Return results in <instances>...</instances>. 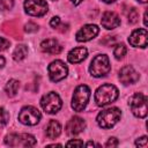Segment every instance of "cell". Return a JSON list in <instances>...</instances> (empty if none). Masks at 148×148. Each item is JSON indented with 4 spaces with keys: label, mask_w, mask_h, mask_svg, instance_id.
<instances>
[{
    "label": "cell",
    "mask_w": 148,
    "mask_h": 148,
    "mask_svg": "<svg viewBox=\"0 0 148 148\" xmlns=\"http://www.w3.org/2000/svg\"><path fill=\"white\" fill-rule=\"evenodd\" d=\"M40 105L43 108V110L46 112V113H50V114H54L57 113L60 109H61V105H62V102H61V98L59 97L58 94L51 91V92H47L46 95H44L40 99Z\"/></svg>",
    "instance_id": "cell-6"
},
{
    "label": "cell",
    "mask_w": 148,
    "mask_h": 148,
    "mask_svg": "<svg viewBox=\"0 0 148 148\" xmlns=\"http://www.w3.org/2000/svg\"><path fill=\"white\" fill-rule=\"evenodd\" d=\"M119 80L124 84H132L139 80V74L135 72V69L132 66L127 65L119 71Z\"/></svg>",
    "instance_id": "cell-13"
},
{
    "label": "cell",
    "mask_w": 148,
    "mask_h": 148,
    "mask_svg": "<svg viewBox=\"0 0 148 148\" xmlns=\"http://www.w3.org/2000/svg\"><path fill=\"white\" fill-rule=\"evenodd\" d=\"M130 108L132 110V113L138 118H145L147 116V96L136 92L130 98Z\"/></svg>",
    "instance_id": "cell-5"
},
{
    "label": "cell",
    "mask_w": 148,
    "mask_h": 148,
    "mask_svg": "<svg viewBox=\"0 0 148 148\" xmlns=\"http://www.w3.org/2000/svg\"><path fill=\"white\" fill-rule=\"evenodd\" d=\"M9 121V113L3 108H0V127L5 126Z\"/></svg>",
    "instance_id": "cell-22"
},
{
    "label": "cell",
    "mask_w": 148,
    "mask_h": 148,
    "mask_svg": "<svg viewBox=\"0 0 148 148\" xmlns=\"http://www.w3.org/2000/svg\"><path fill=\"white\" fill-rule=\"evenodd\" d=\"M24 30H25L27 32H35V31L38 30V25H37L36 23H34V22H29V23L25 24Z\"/></svg>",
    "instance_id": "cell-25"
},
{
    "label": "cell",
    "mask_w": 148,
    "mask_h": 148,
    "mask_svg": "<svg viewBox=\"0 0 148 148\" xmlns=\"http://www.w3.org/2000/svg\"><path fill=\"white\" fill-rule=\"evenodd\" d=\"M18 87H20L18 81H17V80H14V79H10V80L7 82V84H6V87H5V90H6V92H7V95H8L9 97H13V96L16 95V92H17V90H18Z\"/></svg>",
    "instance_id": "cell-19"
},
{
    "label": "cell",
    "mask_w": 148,
    "mask_h": 148,
    "mask_svg": "<svg viewBox=\"0 0 148 148\" xmlns=\"http://www.w3.org/2000/svg\"><path fill=\"white\" fill-rule=\"evenodd\" d=\"M103 2H105V3H111V2H114L116 0H102Z\"/></svg>",
    "instance_id": "cell-34"
},
{
    "label": "cell",
    "mask_w": 148,
    "mask_h": 148,
    "mask_svg": "<svg viewBox=\"0 0 148 148\" xmlns=\"http://www.w3.org/2000/svg\"><path fill=\"white\" fill-rule=\"evenodd\" d=\"M24 9L31 16H43L47 13V3L45 0H25Z\"/></svg>",
    "instance_id": "cell-10"
},
{
    "label": "cell",
    "mask_w": 148,
    "mask_h": 148,
    "mask_svg": "<svg viewBox=\"0 0 148 148\" xmlns=\"http://www.w3.org/2000/svg\"><path fill=\"white\" fill-rule=\"evenodd\" d=\"M128 42L132 46L142 47L147 46V30L146 29H136L128 37Z\"/></svg>",
    "instance_id": "cell-12"
},
{
    "label": "cell",
    "mask_w": 148,
    "mask_h": 148,
    "mask_svg": "<svg viewBox=\"0 0 148 148\" xmlns=\"http://www.w3.org/2000/svg\"><path fill=\"white\" fill-rule=\"evenodd\" d=\"M89 96H90V89L88 86L81 84L76 87L72 97V108L77 112L82 111L88 104Z\"/></svg>",
    "instance_id": "cell-4"
},
{
    "label": "cell",
    "mask_w": 148,
    "mask_h": 148,
    "mask_svg": "<svg viewBox=\"0 0 148 148\" xmlns=\"http://www.w3.org/2000/svg\"><path fill=\"white\" fill-rule=\"evenodd\" d=\"M27 53H28V47L25 45L21 44V45H17L15 47V50L13 52V58L16 61H21V60H23L25 58Z\"/></svg>",
    "instance_id": "cell-20"
},
{
    "label": "cell",
    "mask_w": 148,
    "mask_h": 148,
    "mask_svg": "<svg viewBox=\"0 0 148 148\" xmlns=\"http://www.w3.org/2000/svg\"><path fill=\"white\" fill-rule=\"evenodd\" d=\"M111 69V65L109 61L108 56L105 54H99L96 56L90 64L89 67V72L92 76L95 77H101V76H105Z\"/></svg>",
    "instance_id": "cell-3"
},
{
    "label": "cell",
    "mask_w": 148,
    "mask_h": 148,
    "mask_svg": "<svg viewBox=\"0 0 148 148\" xmlns=\"http://www.w3.org/2000/svg\"><path fill=\"white\" fill-rule=\"evenodd\" d=\"M66 146H79V147H81V146H83V142L81 141V140H71V141H68L67 143H66Z\"/></svg>",
    "instance_id": "cell-30"
},
{
    "label": "cell",
    "mask_w": 148,
    "mask_h": 148,
    "mask_svg": "<svg viewBox=\"0 0 148 148\" xmlns=\"http://www.w3.org/2000/svg\"><path fill=\"white\" fill-rule=\"evenodd\" d=\"M61 133V126L57 120H50L46 126V136L49 139H56Z\"/></svg>",
    "instance_id": "cell-18"
},
{
    "label": "cell",
    "mask_w": 148,
    "mask_h": 148,
    "mask_svg": "<svg viewBox=\"0 0 148 148\" xmlns=\"http://www.w3.org/2000/svg\"><path fill=\"white\" fill-rule=\"evenodd\" d=\"M139 2H141V3H146L147 2V0H138Z\"/></svg>",
    "instance_id": "cell-35"
},
{
    "label": "cell",
    "mask_w": 148,
    "mask_h": 148,
    "mask_svg": "<svg viewBox=\"0 0 148 148\" xmlns=\"http://www.w3.org/2000/svg\"><path fill=\"white\" fill-rule=\"evenodd\" d=\"M53 1H56V0H53Z\"/></svg>",
    "instance_id": "cell-36"
},
{
    "label": "cell",
    "mask_w": 148,
    "mask_h": 148,
    "mask_svg": "<svg viewBox=\"0 0 148 148\" xmlns=\"http://www.w3.org/2000/svg\"><path fill=\"white\" fill-rule=\"evenodd\" d=\"M86 127V121L80 117H73L66 124V133L68 135H76Z\"/></svg>",
    "instance_id": "cell-14"
},
{
    "label": "cell",
    "mask_w": 148,
    "mask_h": 148,
    "mask_svg": "<svg viewBox=\"0 0 148 148\" xmlns=\"http://www.w3.org/2000/svg\"><path fill=\"white\" fill-rule=\"evenodd\" d=\"M101 23L105 29L111 30L120 25V18L114 12H105L102 16Z\"/></svg>",
    "instance_id": "cell-15"
},
{
    "label": "cell",
    "mask_w": 148,
    "mask_h": 148,
    "mask_svg": "<svg viewBox=\"0 0 148 148\" xmlns=\"http://www.w3.org/2000/svg\"><path fill=\"white\" fill-rule=\"evenodd\" d=\"M5 65V58L2 56H0V68H2Z\"/></svg>",
    "instance_id": "cell-31"
},
{
    "label": "cell",
    "mask_w": 148,
    "mask_h": 148,
    "mask_svg": "<svg viewBox=\"0 0 148 148\" xmlns=\"http://www.w3.org/2000/svg\"><path fill=\"white\" fill-rule=\"evenodd\" d=\"M8 46H9V42H8L7 39H5V38L0 37V51L6 50Z\"/></svg>",
    "instance_id": "cell-27"
},
{
    "label": "cell",
    "mask_w": 148,
    "mask_h": 148,
    "mask_svg": "<svg viewBox=\"0 0 148 148\" xmlns=\"http://www.w3.org/2000/svg\"><path fill=\"white\" fill-rule=\"evenodd\" d=\"M127 16H128V22L132 23V24L136 23L138 20H139V14H138V10L135 8H131Z\"/></svg>",
    "instance_id": "cell-23"
},
{
    "label": "cell",
    "mask_w": 148,
    "mask_h": 148,
    "mask_svg": "<svg viewBox=\"0 0 148 148\" xmlns=\"http://www.w3.org/2000/svg\"><path fill=\"white\" fill-rule=\"evenodd\" d=\"M106 147H117L118 146V140L116 138H110L108 140V142L105 143Z\"/></svg>",
    "instance_id": "cell-29"
},
{
    "label": "cell",
    "mask_w": 148,
    "mask_h": 148,
    "mask_svg": "<svg viewBox=\"0 0 148 148\" xmlns=\"http://www.w3.org/2000/svg\"><path fill=\"white\" fill-rule=\"evenodd\" d=\"M121 112L118 108H110L101 111L97 114V124L102 128H111L113 127L118 120L120 119Z\"/></svg>",
    "instance_id": "cell-2"
},
{
    "label": "cell",
    "mask_w": 148,
    "mask_h": 148,
    "mask_svg": "<svg viewBox=\"0 0 148 148\" xmlns=\"http://www.w3.org/2000/svg\"><path fill=\"white\" fill-rule=\"evenodd\" d=\"M118 98V89L111 83L102 84L95 92V102L98 106H105Z\"/></svg>",
    "instance_id": "cell-1"
},
{
    "label": "cell",
    "mask_w": 148,
    "mask_h": 148,
    "mask_svg": "<svg viewBox=\"0 0 148 148\" xmlns=\"http://www.w3.org/2000/svg\"><path fill=\"white\" fill-rule=\"evenodd\" d=\"M36 139L31 134H9L5 139V143L10 147H32L36 145Z\"/></svg>",
    "instance_id": "cell-7"
},
{
    "label": "cell",
    "mask_w": 148,
    "mask_h": 148,
    "mask_svg": "<svg viewBox=\"0 0 148 148\" xmlns=\"http://www.w3.org/2000/svg\"><path fill=\"white\" fill-rule=\"evenodd\" d=\"M135 145L139 146V147H143V148L147 147V136H142V138H140L139 140H136Z\"/></svg>",
    "instance_id": "cell-26"
},
{
    "label": "cell",
    "mask_w": 148,
    "mask_h": 148,
    "mask_svg": "<svg viewBox=\"0 0 148 148\" xmlns=\"http://www.w3.org/2000/svg\"><path fill=\"white\" fill-rule=\"evenodd\" d=\"M40 49H42L43 52L51 53V54H58V53L61 52L62 46L58 43L57 39H54V38H49V39H45V40L42 42Z\"/></svg>",
    "instance_id": "cell-16"
},
{
    "label": "cell",
    "mask_w": 148,
    "mask_h": 148,
    "mask_svg": "<svg viewBox=\"0 0 148 148\" xmlns=\"http://www.w3.org/2000/svg\"><path fill=\"white\" fill-rule=\"evenodd\" d=\"M126 52H127V49H126V46H125L124 44H118V45L114 47V50H113L114 58L118 59V60L123 59V58L126 56Z\"/></svg>",
    "instance_id": "cell-21"
},
{
    "label": "cell",
    "mask_w": 148,
    "mask_h": 148,
    "mask_svg": "<svg viewBox=\"0 0 148 148\" xmlns=\"http://www.w3.org/2000/svg\"><path fill=\"white\" fill-rule=\"evenodd\" d=\"M98 27L95 24H87L82 27L77 32H76V40L77 42H87L92 39L98 35Z\"/></svg>",
    "instance_id": "cell-11"
},
{
    "label": "cell",
    "mask_w": 148,
    "mask_h": 148,
    "mask_svg": "<svg viewBox=\"0 0 148 148\" xmlns=\"http://www.w3.org/2000/svg\"><path fill=\"white\" fill-rule=\"evenodd\" d=\"M59 24H60V18H59L58 16L52 17V20L50 21V25H51L52 28H58V27H59Z\"/></svg>",
    "instance_id": "cell-28"
},
{
    "label": "cell",
    "mask_w": 148,
    "mask_h": 148,
    "mask_svg": "<svg viewBox=\"0 0 148 148\" xmlns=\"http://www.w3.org/2000/svg\"><path fill=\"white\" fill-rule=\"evenodd\" d=\"M72 2H73L75 6H77V5H80V3L82 2V0H72Z\"/></svg>",
    "instance_id": "cell-32"
},
{
    "label": "cell",
    "mask_w": 148,
    "mask_h": 148,
    "mask_svg": "<svg viewBox=\"0 0 148 148\" xmlns=\"http://www.w3.org/2000/svg\"><path fill=\"white\" fill-rule=\"evenodd\" d=\"M40 118H42L40 112L38 111V109L34 106H24L18 113V120L22 124L29 125V126H34L38 124Z\"/></svg>",
    "instance_id": "cell-8"
},
{
    "label": "cell",
    "mask_w": 148,
    "mask_h": 148,
    "mask_svg": "<svg viewBox=\"0 0 148 148\" xmlns=\"http://www.w3.org/2000/svg\"><path fill=\"white\" fill-rule=\"evenodd\" d=\"M47 72H49V76H50L51 81L58 82L67 76L68 68L61 60H54L49 65Z\"/></svg>",
    "instance_id": "cell-9"
},
{
    "label": "cell",
    "mask_w": 148,
    "mask_h": 148,
    "mask_svg": "<svg viewBox=\"0 0 148 148\" xmlns=\"http://www.w3.org/2000/svg\"><path fill=\"white\" fill-rule=\"evenodd\" d=\"M143 24L147 25V13L145 12V15H143Z\"/></svg>",
    "instance_id": "cell-33"
},
{
    "label": "cell",
    "mask_w": 148,
    "mask_h": 148,
    "mask_svg": "<svg viewBox=\"0 0 148 148\" xmlns=\"http://www.w3.org/2000/svg\"><path fill=\"white\" fill-rule=\"evenodd\" d=\"M87 54H88L87 49L83 46H80V47H75L72 51H69L67 59L72 64H77V62H81L82 60H84L87 58Z\"/></svg>",
    "instance_id": "cell-17"
},
{
    "label": "cell",
    "mask_w": 148,
    "mask_h": 148,
    "mask_svg": "<svg viewBox=\"0 0 148 148\" xmlns=\"http://www.w3.org/2000/svg\"><path fill=\"white\" fill-rule=\"evenodd\" d=\"M14 6V0H0V8L3 10L12 9Z\"/></svg>",
    "instance_id": "cell-24"
}]
</instances>
